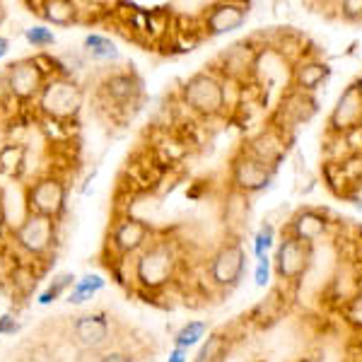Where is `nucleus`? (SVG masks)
<instances>
[{
    "mask_svg": "<svg viewBox=\"0 0 362 362\" xmlns=\"http://www.w3.org/2000/svg\"><path fill=\"white\" fill-rule=\"evenodd\" d=\"M179 251L169 239H153L140 254L136 256L133 280L145 293H160L165 290L179 271Z\"/></svg>",
    "mask_w": 362,
    "mask_h": 362,
    "instance_id": "nucleus-1",
    "label": "nucleus"
},
{
    "mask_svg": "<svg viewBox=\"0 0 362 362\" xmlns=\"http://www.w3.org/2000/svg\"><path fill=\"white\" fill-rule=\"evenodd\" d=\"M181 107H186L198 119H223L225 112V92L223 78L213 68L191 75L179 90Z\"/></svg>",
    "mask_w": 362,
    "mask_h": 362,
    "instance_id": "nucleus-2",
    "label": "nucleus"
},
{
    "mask_svg": "<svg viewBox=\"0 0 362 362\" xmlns=\"http://www.w3.org/2000/svg\"><path fill=\"white\" fill-rule=\"evenodd\" d=\"M247 271V251L239 239H227L206 261V283L218 293H230L239 285Z\"/></svg>",
    "mask_w": 362,
    "mask_h": 362,
    "instance_id": "nucleus-3",
    "label": "nucleus"
},
{
    "mask_svg": "<svg viewBox=\"0 0 362 362\" xmlns=\"http://www.w3.org/2000/svg\"><path fill=\"white\" fill-rule=\"evenodd\" d=\"M83 107V90L66 75L46 80L42 95H39V109L56 121H68Z\"/></svg>",
    "mask_w": 362,
    "mask_h": 362,
    "instance_id": "nucleus-4",
    "label": "nucleus"
},
{
    "mask_svg": "<svg viewBox=\"0 0 362 362\" xmlns=\"http://www.w3.org/2000/svg\"><path fill=\"white\" fill-rule=\"evenodd\" d=\"M276 169L261 165L259 160H254L249 153H244L242 148L232 155L230 160V191H237L242 196H254L261 194L264 189L273 184Z\"/></svg>",
    "mask_w": 362,
    "mask_h": 362,
    "instance_id": "nucleus-5",
    "label": "nucleus"
},
{
    "mask_svg": "<svg viewBox=\"0 0 362 362\" xmlns=\"http://www.w3.org/2000/svg\"><path fill=\"white\" fill-rule=\"evenodd\" d=\"M261 46L256 44L254 37L242 39V42H235L232 46H227L223 54L218 56L213 70L225 80H235V83H249L254 78V68L256 61H259Z\"/></svg>",
    "mask_w": 362,
    "mask_h": 362,
    "instance_id": "nucleus-6",
    "label": "nucleus"
},
{
    "mask_svg": "<svg viewBox=\"0 0 362 362\" xmlns=\"http://www.w3.org/2000/svg\"><path fill=\"white\" fill-rule=\"evenodd\" d=\"M312 259H314L312 247L283 235L276 249V259H273V268H276L278 280H283L288 288H293V285H297L307 276L309 266H312Z\"/></svg>",
    "mask_w": 362,
    "mask_h": 362,
    "instance_id": "nucleus-7",
    "label": "nucleus"
},
{
    "mask_svg": "<svg viewBox=\"0 0 362 362\" xmlns=\"http://www.w3.org/2000/svg\"><path fill=\"white\" fill-rule=\"evenodd\" d=\"M317 109H319V104H317V99H314V95H307V92H300V90H295V87H290L283 95V99H280L278 109L273 112L268 124H273L283 133L293 136V131L297 126L314 119Z\"/></svg>",
    "mask_w": 362,
    "mask_h": 362,
    "instance_id": "nucleus-8",
    "label": "nucleus"
},
{
    "mask_svg": "<svg viewBox=\"0 0 362 362\" xmlns=\"http://www.w3.org/2000/svg\"><path fill=\"white\" fill-rule=\"evenodd\" d=\"M290 140H293V136L283 133L273 124H266L259 133H254V136H249L247 140H244L242 150L244 153H249L254 160H259L261 165L278 169L280 162L288 157Z\"/></svg>",
    "mask_w": 362,
    "mask_h": 362,
    "instance_id": "nucleus-9",
    "label": "nucleus"
},
{
    "mask_svg": "<svg viewBox=\"0 0 362 362\" xmlns=\"http://www.w3.org/2000/svg\"><path fill=\"white\" fill-rule=\"evenodd\" d=\"M334 230V223H331L329 213L319 208H302L297 213L290 215V220L285 223V232L283 235L297 239V242L307 244V247H317V244L324 242L329 237V232Z\"/></svg>",
    "mask_w": 362,
    "mask_h": 362,
    "instance_id": "nucleus-10",
    "label": "nucleus"
},
{
    "mask_svg": "<svg viewBox=\"0 0 362 362\" xmlns=\"http://www.w3.org/2000/svg\"><path fill=\"white\" fill-rule=\"evenodd\" d=\"M3 78L8 92L17 99L39 97L46 85L44 68L39 66V58H20V61L10 63Z\"/></svg>",
    "mask_w": 362,
    "mask_h": 362,
    "instance_id": "nucleus-11",
    "label": "nucleus"
},
{
    "mask_svg": "<svg viewBox=\"0 0 362 362\" xmlns=\"http://www.w3.org/2000/svg\"><path fill=\"white\" fill-rule=\"evenodd\" d=\"M27 208L29 213L56 220L66 210V184L56 177L37 179L27 186Z\"/></svg>",
    "mask_w": 362,
    "mask_h": 362,
    "instance_id": "nucleus-12",
    "label": "nucleus"
},
{
    "mask_svg": "<svg viewBox=\"0 0 362 362\" xmlns=\"http://www.w3.org/2000/svg\"><path fill=\"white\" fill-rule=\"evenodd\" d=\"M249 17L247 3H213L203 10L201 15V34L203 37H220V34H230L235 29L244 27Z\"/></svg>",
    "mask_w": 362,
    "mask_h": 362,
    "instance_id": "nucleus-13",
    "label": "nucleus"
},
{
    "mask_svg": "<svg viewBox=\"0 0 362 362\" xmlns=\"http://www.w3.org/2000/svg\"><path fill=\"white\" fill-rule=\"evenodd\" d=\"M15 237H17L20 249H25L27 254H32V256H42L51 249V244H54L56 220L46 218V215L27 213V218L17 225Z\"/></svg>",
    "mask_w": 362,
    "mask_h": 362,
    "instance_id": "nucleus-14",
    "label": "nucleus"
},
{
    "mask_svg": "<svg viewBox=\"0 0 362 362\" xmlns=\"http://www.w3.org/2000/svg\"><path fill=\"white\" fill-rule=\"evenodd\" d=\"M150 242H153V227L138 218H131V215H124V218L114 225L112 237H109V244H112V249L121 259H126V256H138Z\"/></svg>",
    "mask_w": 362,
    "mask_h": 362,
    "instance_id": "nucleus-15",
    "label": "nucleus"
},
{
    "mask_svg": "<svg viewBox=\"0 0 362 362\" xmlns=\"http://www.w3.org/2000/svg\"><path fill=\"white\" fill-rule=\"evenodd\" d=\"M362 128V92L355 83L343 90L336 107L329 116V133L331 136H348V133Z\"/></svg>",
    "mask_w": 362,
    "mask_h": 362,
    "instance_id": "nucleus-16",
    "label": "nucleus"
},
{
    "mask_svg": "<svg viewBox=\"0 0 362 362\" xmlns=\"http://www.w3.org/2000/svg\"><path fill=\"white\" fill-rule=\"evenodd\" d=\"M109 338H112V324H109L107 314H83V317L75 319L73 341L80 350L99 353L109 343Z\"/></svg>",
    "mask_w": 362,
    "mask_h": 362,
    "instance_id": "nucleus-17",
    "label": "nucleus"
},
{
    "mask_svg": "<svg viewBox=\"0 0 362 362\" xmlns=\"http://www.w3.org/2000/svg\"><path fill=\"white\" fill-rule=\"evenodd\" d=\"M102 92L107 95L109 104H114V109L136 107L140 95H143V80L133 70H119L104 80Z\"/></svg>",
    "mask_w": 362,
    "mask_h": 362,
    "instance_id": "nucleus-18",
    "label": "nucleus"
},
{
    "mask_svg": "<svg viewBox=\"0 0 362 362\" xmlns=\"http://www.w3.org/2000/svg\"><path fill=\"white\" fill-rule=\"evenodd\" d=\"M331 78V66L326 61H321L317 56H305L302 61H297L293 70H290V87L307 95H314L321 85H326V80Z\"/></svg>",
    "mask_w": 362,
    "mask_h": 362,
    "instance_id": "nucleus-19",
    "label": "nucleus"
},
{
    "mask_svg": "<svg viewBox=\"0 0 362 362\" xmlns=\"http://www.w3.org/2000/svg\"><path fill=\"white\" fill-rule=\"evenodd\" d=\"M285 314V295L283 290H273L271 295L256 302V307L249 312V321L256 326H273L276 321L283 319Z\"/></svg>",
    "mask_w": 362,
    "mask_h": 362,
    "instance_id": "nucleus-20",
    "label": "nucleus"
},
{
    "mask_svg": "<svg viewBox=\"0 0 362 362\" xmlns=\"http://www.w3.org/2000/svg\"><path fill=\"white\" fill-rule=\"evenodd\" d=\"M232 348V336L227 331H218V334H210L208 341L203 343L194 362H225Z\"/></svg>",
    "mask_w": 362,
    "mask_h": 362,
    "instance_id": "nucleus-21",
    "label": "nucleus"
},
{
    "mask_svg": "<svg viewBox=\"0 0 362 362\" xmlns=\"http://www.w3.org/2000/svg\"><path fill=\"white\" fill-rule=\"evenodd\" d=\"M42 5V15L46 17L49 22H54V25H73L75 20H78V5L75 3H68V0H46V3H39Z\"/></svg>",
    "mask_w": 362,
    "mask_h": 362,
    "instance_id": "nucleus-22",
    "label": "nucleus"
},
{
    "mask_svg": "<svg viewBox=\"0 0 362 362\" xmlns=\"http://www.w3.org/2000/svg\"><path fill=\"white\" fill-rule=\"evenodd\" d=\"M85 51L99 63H114L119 58V49L109 37L104 34H87L85 37Z\"/></svg>",
    "mask_w": 362,
    "mask_h": 362,
    "instance_id": "nucleus-23",
    "label": "nucleus"
},
{
    "mask_svg": "<svg viewBox=\"0 0 362 362\" xmlns=\"http://www.w3.org/2000/svg\"><path fill=\"white\" fill-rule=\"evenodd\" d=\"M235 201L225 206V225L227 230L235 235V227H247L249 225V196H242L237 191H230Z\"/></svg>",
    "mask_w": 362,
    "mask_h": 362,
    "instance_id": "nucleus-24",
    "label": "nucleus"
},
{
    "mask_svg": "<svg viewBox=\"0 0 362 362\" xmlns=\"http://www.w3.org/2000/svg\"><path fill=\"white\" fill-rule=\"evenodd\" d=\"M104 285H107V280H104L102 276H83L80 280H75L73 290H70L68 295V302L70 305H83V302L92 300L99 290H104Z\"/></svg>",
    "mask_w": 362,
    "mask_h": 362,
    "instance_id": "nucleus-25",
    "label": "nucleus"
},
{
    "mask_svg": "<svg viewBox=\"0 0 362 362\" xmlns=\"http://www.w3.org/2000/svg\"><path fill=\"white\" fill-rule=\"evenodd\" d=\"M206 334H208V321H189V324L181 326L177 331V336H174V348H181V350L196 348L198 343L206 338Z\"/></svg>",
    "mask_w": 362,
    "mask_h": 362,
    "instance_id": "nucleus-26",
    "label": "nucleus"
},
{
    "mask_svg": "<svg viewBox=\"0 0 362 362\" xmlns=\"http://www.w3.org/2000/svg\"><path fill=\"white\" fill-rule=\"evenodd\" d=\"M25 165V150L20 145H3L0 148V174L3 177H15Z\"/></svg>",
    "mask_w": 362,
    "mask_h": 362,
    "instance_id": "nucleus-27",
    "label": "nucleus"
},
{
    "mask_svg": "<svg viewBox=\"0 0 362 362\" xmlns=\"http://www.w3.org/2000/svg\"><path fill=\"white\" fill-rule=\"evenodd\" d=\"M73 285H75V276H73V273H61V276H56L49 283V288H46L44 293H42V297H39V305H51V302L58 300V297L66 293L68 288H73Z\"/></svg>",
    "mask_w": 362,
    "mask_h": 362,
    "instance_id": "nucleus-28",
    "label": "nucleus"
},
{
    "mask_svg": "<svg viewBox=\"0 0 362 362\" xmlns=\"http://www.w3.org/2000/svg\"><path fill=\"white\" fill-rule=\"evenodd\" d=\"M273 244H276V227L266 223L254 237V256L256 259H264V256H268V251L273 249Z\"/></svg>",
    "mask_w": 362,
    "mask_h": 362,
    "instance_id": "nucleus-29",
    "label": "nucleus"
},
{
    "mask_svg": "<svg viewBox=\"0 0 362 362\" xmlns=\"http://www.w3.org/2000/svg\"><path fill=\"white\" fill-rule=\"evenodd\" d=\"M343 319H346V324L350 329L358 331L362 336V290L348 302L346 307H343Z\"/></svg>",
    "mask_w": 362,
    "mask_h": 362,
    "instance_id": "nucleus-30",
    "label": "nucleus"
},
{
    "mask_svg": "<svg viewBox=\"0 0 362 362\" xmlns=\"http://www.w3.org/2000/svg\"><path fill=\"white\" fill-rule=\"evenodd\" d=\"M25 39L34 46V49H46V46H51V44L56 42V34L51 32L49 27L37 25V27H29V29H27V32H25Z\"/></svg>",
    "mask_w": 362,
    "mask_h": 362,
    "instance_id": "nucleus-31",
    "label": "nucleus"
},
{
    "mask_svg": "<svg viewBox=\"0 0 362 362\" xmlns=\"http://www.w3.org/2000/svg\"><path fill=\"white\" fill-rule=\"evenodd\" d=\"M271 268H273V261L264 256V259L256 261V271H254V283L256 288H266L271 283Z\"/></svg>",
    "mask_w": 362,
    "mask_h": 362,
    "instance_id": "nucleus-32",
    "label": "nucleus"
},
{
    "mask_svg": "<svg viewBox=\"0 0 362 362\" xmlns=\"http://www.w3.org/2000/svg\"><path fill=\"white\" fill-rule=\"evenodd\" d=\"M338 13L346 20H362V0H343L338 3Z\"/></svg>",
    "mask_w": 362,
    "mask_h": 362,
    "instance_id": "nucleus-33",
    "label": "nucleus"
},
{
    "mask_svg": "<svg viewBox=\"0 0 362 362\" xmlns=\"http://www.w3.org/2000/svg\"><path fill=\"white\" fill-rule=\"evenodd\" d=\"M99 362H136L133 358V353H126V350H109V353H104Z\"/></svg>",
    "mask_w": 362,
    "mask_h": 362,
    "instance_id": "nucleus-34",
    "label": "nucleus"
},
{
    "mask_svg": "<svg viewBox=\"0 0 362 362\" xmlns=\"http://www.w3.org/2000/svg\"><path fill=\"white\" fill-rule=\"evenodd\" d=\"M346 198H348V201H353L355 206L362 208V181H358V184L350 186V189L346 191Z\"/></svg>",
    "mask_w": 362,
    "mask_h": 362,
    "instance_id": "nucleus-35",
    "label": "nucleus"
},
{
    "mask_svg": "<svg viewBox=\"0 0 362 362\" xmlns=\"http://www.w3.org/2000/svg\"><path fill=\"white\" fill-rule=\"evenodd\" d=\"M17 329H20V324H17L13 317H3V319H0V336H3V334H15Z\"/></svg>",
    "mask_w": 362,
    "mask_h": 362,
    "instance_id": "nucleus-36",
    "label": "nucleus"
},
{
    "mask_svg": "<svg viewBox=\"0 0 362 362\" xmlns=\"http://www.w3.org/2000/svg\"><path fill=\"white\" fill-rule=\"evenodd\" d=\"M186 360H189V350H181V348H174L167 358V362H186Z\"/></svg>",
    "mask_w": 362,
    "mask_h": 362,
    "instance_id": "nucleus-37",
    "label": "nucleus"
},
{
    "mask_svg": "<svg viewBox=\"0 0 362 362\" xmlns=\"http://www.w3.org/2000/svg\"><path fill=\"white\" fill-rule=\"evenodd\" d=\"M8 46H10V42L5 37H0V58H3L5 54H8Z\"/></svg>",
    "mask_w": 362,
    "mask_h": 362,
    "instance_id": "nucleus-38",
    "label": "nucleus"
},
{
    "mask_svg": "<svg viewBox=\"0 0 362 362\" xmlns=\"http://www.w3.org/2000/svg\"><path fill=\"white\" fill-rule=\"evenodd\" d=\"M355 87H358V90L362 92V75H360V78H358V83H355Z\"/></svg>",
    "mask_w": 362,
    "mask_h": 362,
    "instance_id": "nucleus-39",
    "label": "nucleus"
},
{
    "mask_svg": "<svg viewBox=\"0 0 362 362\" xmlns=\"http://www.w3.org/2000/svg\"><path fill=\"white\" fill-rule=\"evenodd\" d=\"M3 230H5V225H3V218H0V239H3Z\"/></svg>",
    "mask_w": 362,
    "mask_h": 362,
    "instance_id": "nucleus-40",
    "label": "nucleus"
},
{
    "mask_svg": "<svg viewBox=\"0 0 362 362\" xmlns=\"http://www.w3.org/2000/svg\"><path fill=\"white\" fill-rule=\"evenodd\" d=\"M350 362H362V360H350Z\"/></svg>",
    "mask_w": 362,
    "mask_h": 362,
    "instance_id": "nucleus-41",
    "label": "nucleus"
}]
</instances>
